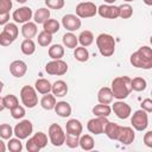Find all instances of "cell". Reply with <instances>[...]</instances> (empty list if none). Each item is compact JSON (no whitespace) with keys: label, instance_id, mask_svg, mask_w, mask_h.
<instances>
[{"label":"cell","instance_id":"obj_36","mask_svg":"<svg viewBox=\"0 0 152 152\" xmlns=\"http://www.w3.org/2000/svg\"><path fill=\"white\" fill-rule=\"evenodd\" d=\"M31 138H32L33 141L39 146L40 150L44 148V147L48 145V135H46L44 132H37V133H34Z\"/></svg>","mask_w":152,"mask_h":152},{"label":"cell","instance_id":"obj_17","mask_svg":"<svg viewBox=\"0 0 152 152\" xmlns=\"http://www.w3.org/2000/svg\"><path fill=\"white\" fill-rule=\"evenodd\" d=\"M68 84L65 81L63 80H57L56 82H53L51 84V93L56 96V97H63L68 94Z\"/></svg>","mask_w":152,"mask_h":152},{"label":"cell","instance_id":"obj_40","mask_svg":"<svg viewBox=\"0 0 152 152\" xmlns=\"http://www.w3.org/2000/svg\"><path fill=\"white\" fill-rule=\"evenodd\" d=\"M13 135V128L10 124H1L0 125V138L4 140L11 139Z\"/></svg>","mask_w":152,"mask_h":152},{"label":"cell","instance_id":"obj_38","mask_svg":"<svg viewBox=\"0 0 152 152\" xmlns=\"http://www.w3.org/2000/svg\"><path fill=\"white\" fill-rule=\"evenodd\" d=\"M7 148H8V151H11V152H21V150H23L21 140H20L19 138H17V137L8 139Z\"/></svg>","mask_w":152,"mask_h":152},{"label":"cell","instance_id":"obj_34","mask_svg":"<svg viewBox=\"0 0 152 152\" xmlns=\"http://www.w3.org/2000/svg\"><path fill=\"white\" fill-rule=\"evenodd\" d=\"M131 87L134 91H144L147 87V82L142 77H134L131 78Z\"/></svg>","mask_w":152,"mask_h":152},{"label":"cell","instance_id":"obj_49","mask_svg":"<svg viewBox=\"0 0 152 152\" xmlns=\"http://www.w3.org/2000/svg\"><path fill=\"white\" fill-rule=\"evenodd\" d=\"M144 144L147 147H152V131H147L144 135Z\"/></svg>","mask_w":152,"mask_h":152},{"label":"cell","instance_id":"obj_12","mask_svg":"<svg viewBox=\"0 0 152 152\" xmlns=\"http://www.w3.org/2000/svg\"><path fill=\"white\" fill-rule=\"evenodd\" d=\"M33 17V12L28 6H23L15 10L12 14V19L18 24H25L30 21Z\"/></svg>","mask_w":152,"mask_h":152},{"label":"cell","instance_id":"obj_6","mask_svg":"<svg viewBox=\"0 0 152 152\" xmlns=\"http://www.w3.org/2000/svg\"><path fill=\"white\" fill-rule=\"evenodd\" d=\"M97 14V6L91 1H83L76 6V15L80 19L93 18Z\"/></svg>","mask_w":152,"mask_h":152},{"label":"cell","instance_id":"obj_24","mask_svg":"<svg viewBox=\"0 0 152 152\" xmlns=\"http://www.w3.org/2000/svg\"><path fill=\"white\" fill-rule=\"evenodd\" d=\"M78 146H80L83 151H90V150H93L94 146H95L94 138H93L90 134H81V135H80Z\"/></svg>","mask_w":152,"mask_h":152},{"label":"cell","instance_id":"obj_3","mask_svg":"<svg viewBox=\"0 0 152 152\" xmlns=\"http://www.w3.org/2000/svg\"><path fill=\"white\" fill-rule=\"evenodd\" d=\"M20 100L27 108H34L38 104V95L32 86H24L20 89Z\"/></svg>","mask_w":152,"mask_h":152},{"label":"cell","instance_id":"obj_5","mask_svg":"<svg viewBox=\"0 0 152 152\" xmlns=\"http://www.w3.org/2000/svg\"><path fill=\"white\" fill-rule=\"evenodd\" d=\"M131 124L135 131L142 132L148 126V113L144 109H138L133 113L131 118Z\"/></svg>","mask_w":152,"mask_h":152},{"label":"cell","instance_id":"obj_44","mask_svg":"<svg viewBox=\"0 0 152 152\" xmlns=\"http://www.w3.org/2000/svg\"><path fill=\"white\" fill-rule=\"evenodd\" d=\"M45 5L50 10H62L65 5L64 0H45Z\"/></svg>","mask_w":152,"mask_h":152},{"label":"cell","instance_id":"obj_8","mask_svg":"<svg viewBox=\"0 0 152 152\" xmlns=\"http://www.w3.org/2000/svg\"><path fill=\"white\" fill-rule=\"evenodd\" d=\"M32 133H33V125L27 119L19 121V124H17L13 128V134L20 140L27 139Z\"/></svg>","mask_w":152,"mask_h":152},{"label":"cell","instance_id":"obj_25","mask_svg":"<svg viewBox=\"0 0 152 152\" xmlns=\"http://www.w3.org/2000/svg\"><path fill=\"white\" fill-rule=\"evenodd\" d=\"M56 96L53 94H44L43 97L40 99V106L43 109L45 110H52L55 108V104H56Z\"/></svg>","mask_w":152,"mask_h":152},{"label":"cell","instance_id":"obj_10","mask_svg":"<svg viewBox=\"0 0 152 152\" xmlns=\"http://www.w3.org/2000/svg\"><path fill=\"white\" fill-rule=\"evenodd\" d=\"M108 122V119L104 116H95L93 119H90L87 124V128L90 133L99 135V134H103L104 132V127L106 124Z\"/></svg>","mask_w":152,"mask_h":152},{"label":"cell","instance_id":"obj_39","mask_svg":"<svg viewBox=\"0 0 152 152\" xmlns=\"http://www.w3.org/2000/svg\"><path fill=\"white\" fill-rule=\"evenodd\" d=\"M4 99V106H5V109H12L13 107L18 106L19 104V100L15 95L13 94H8L6 96L2 97Z\"/></svg>","mask_w":152,"mask_h":152},{"label":"cell","instance_id":"obj_27","mask_svg":"<svg viewBox=\"0 0 152 152\" xmlns=\"http://www.w3.org/2000/svg\"><path fill=\"white\" fill-rule=\"evenodd\" d=\"M77 39H78V43L81 44V46L87 48V46H90L94 43V39L95 38H94V34H93L91 31L84 30V31H82L80 33V36L77 37Z\"/></svg>","mask_w":152,"mask_h":152},{"label":"cell","instance_id":"obj_21","mask_svg":"<svg viewBox=\"0 0 152 152\" xmlns=\"http://www.w3.org/2000/svg\"><path fill=\"white\" fill-rule=\"evenodd\" d=\"M113 100H114V96H113V93H112L109 87H102L97 91V101H99V103L109 104V103L113 102Z\"/></svg>","mask_w":152,"mask_h":152},{"label":"cell","instance_id":"obj_42","mask_svg":"<svg viewBox=\"0 0 152 152\" xmlns=\"http://www.w3.org/2000/svg\"><path fill=\"white\" fill-rule=\"evenodd\" d=\"M78 141H80V135H74V134L65 133L64 144H66L68 147H70V148H76V147H78Z\"/></svg>","mask_w":152,"mask_h":152},{"label":"cell","instance_id":"obj_1","mask_svg":"<svg viewBox=\"0 0 152 152\" xmlns=\"http://www.w3.org/2000/svg\"><path fill=\"white\" fill-rule=\"evenodd\" d=\"M110 90L113 96L118 100H125L132 91L131 78L128 76H118L112 81Z\"/></svg>","mask_w":152,"mask_h":152},{"label":"cell","instance_id":"obj_52","mask_svg":"<svg viewBox=\"0 0 152 152\" xmlns=\"http://www.w3.org/2000/svg\"><path fill=\"white\" fill-rule=\"evenodd\" d=\"M5 109V106H4V99L0 96V112H2Z\"/></svg>","mask_w":152,"mask_h":152},{"label":"cell","instance_id":"obj_55","mask_svg":"<svg viewBox=\"0 0 152 152\" xmlns=\"http://www.w3.org/2000/svg\"><path fill=\"white\" fill-rule=\"evenodd\" d=\"M2 89H4V83H2L1 81H0V93L2 91Z\"/></svg>","mask_w":152,"mask_h":152},{"label":"cell","instance_id":"obj_11","mask_svg":"<svg viewBox=\"0 0 152 152\" xmlns=\"http://www.w3.org/2000/svg\"><path fill=\"white\" fill-rule=\"evenodd\" d=\"M112 112H114V114L119 118V119H127L131 116L132 114V108L128 103H126L124 100H118L116 102L113 103L112 106Z\"/></svg>","mask_w":152,"mask_h":152},{"label":"cell","instance_id":"obj_57","mask_svg":"<svg viewBox=\"0 0 152 152\" xmlns=\"http://www.w3.org/2000/svg\"><path fill=\"white\" fill-rule=\"evenodd\" d=\"M124 1H126V2H131V1H134V0H124Z\"/></svg>","mask_w":152,"mask_h":152},{"label":"cell","instance_id":"obj_20","mask_svg":"<svg viewBox=\"0 0 152 152\" xmlns=\"http://www.w3.org/2000/svg\"><path fill=\"white\" fill-rule=\"evenodd\" d=\"M53 110L56 112V114L61 118H68L71 115V106L69 102L66 101H59V102H56L55 104V108Z\"/></svg>","mask_w":152,"mask_h":152},{"label":"cell","instance_id":"obj_48","mask_svg":"<svg viewBox=\"0 0 152 152\" xmlns=\"http://www.w3.org/2000/svg\"><path fill=\"white\" fill-rule=\"evenodd\" d=\"M141 109H144L145 112H147V113H151L152 112V100L151 99H145V100H142V102H141Z\"/></svg>","mask_w":152,"mask_h":152},{"label":"cell","instance_id":"obj_9","mask_svg":"<svg viewBox=\"0 0 152 152\" xmlns=\"http://www.w3.org/2000/svg\"><path fill=\"white\" fill-rule=\"evenodd\" d=\"M129 62L133 66L139 68V69H145V70H150L152 68V58H147L145 57L139 50H137L135 52H133L129 57Z\"/></svg>","mask_w":152,"mask_h":152},{"label":"cell","instance_id":"obj_19","mask_svg":"<svg viewBox=\"0 0 152 152\" xmlns=\"http://www.w3.org/2000/svg\"><path fill=\"white\" fill-rule=\"evenodd\" d=\"M38 33V28H37V24L34 21H27L25 24H23L21 26V34L24 38H34Z\"/></svg>","mask_w":152,"mask_h":152},{"label":"cell","instance_id":"obj_31","mask_svg":"<svg viewBox=\"0 0 152 152\" xmlns=\"http://www.w3.org/2000/svg\"><path fill=\"white\" fill-rule=\"evenodd\" d=\"M48 53L51 59H62V57L64 56V48L61 44H53L49 48Z\"/></svg>","mask_w":152,"mask_h":152},{"label":"cell","instance_id":"obj_50","mask_svg":"<svg viewBox=\"0 0 152 152\" xmlns=\"http://www.w3.org/2000/svg\"><path fill=\"white\" fill-rule=\"evenodd\" d=\"M10 21V13H0V25H6Z\"/></svg>","mask_w":152,"mask_h":152},{"label":"cell","instance_id":"obj_37","mask_svg":"<svg viewBox=\"0 0 152 152\" xmlns=\"http://www.w3.org/2000/svg\"><path fill=\"white\" fill-rule=\"evenodd\" d=\"M37 42H38V44L40 46H44V48L45 46H49L51 44V42H52V34H50V33H48V32H45L43 30L42 32L38 33Z\"/></svg>","mask_w":152,"mask_h":152},{"label":"cell","instance_id":"obj_29","mask_svg":"<svg viewBox=\"0 0 152 152\" xmlns=\"http://www.w3.org/2000/svg\"><path fill=\"white\" fill-rule=\"evenodd\" d=\"M20 50L24 55L26 56H31L36 52V44L33 42V39H30V38H25L21 44H20Z\"/></svg>","mask_w":152,"mask_h":152},{"label":"cell","instance_id":"obj_14","mask_svg":"<svg viewBox=\"0 0 152 152\" xmlns=\"http://www.w3.org/2000/svg\"><path fill=\"white\" fill-rule=\"evenodd\" d=\"M97 13L104 19H116L119 18V7L115 5L103 4L97 7Z\"/></svg>","mask_w":152,"mask_h":152},{"label":"cell","instance_id":"obj_23","mask_svg":"<svg viewBox=\"0 0 152 152\" xmlns=\"http://www.w3.org/2000/svg\"><path fill=\"white\" fill-rule=\"evenodd\" d=\"M34 89L37 93L44 95L48 93H51V83L46 78H38L34 82Z\"/></svg>","mask_w":152,"mask_h":152},{"label":"cell","instance_id":"obj_33","mask_svg":"<svg viewBox=\"0 0 152 152\" xmlns=\"http://www.w3.org/2000/svg\"><path fill=\"white\" fill-rule=\"evenodd\" d=\"M74 57L78 62H87L89 59V51L84 46H76L74 49Z\"/></svg>","mask_w":152,"mask_h":152},{"label":"cell","instance_id":"obj_45","mask_svg":"<svg viewBox=\"0 0 152 152\" xmlns=\"http://www.w3.org/2000/svg\"><path fill=\"white\" fill-rule=\"evenodd\" d=\"M13 42H14V39L10 34H7L5 31H2L0 33V45L1 46H10Z\"/></svg>","mask_w":152,"mask_h":152},{"label":"cell","instance_id":"obj_51","mask_svg":"<svg viewBox=\"0 0 152 152\" xmlns=\"http://www.w3.org/2000/svg\"><path fill=\"white\" fill-rule=\"evenodd\" d=\"M6 148H7V146L5 145L4 139H1V138H0V152H5V151H6Z\"/></svg>","mask_w":152,"mask_h":152},{"label":"cell","instance_id":"obj_46","mask_svg":"<svg viewBox=\"0 0 152 152\" xmlns=\"http://www.w3.org/2000/svg\"><path fill=\"white\" fill-rule=\"evenodd\" d=\"M12 6V0H0V13H10Z\"/></svg>","mask_w":152,"mask_h":152},{"label":"cell","instance_id":"obj_53","mask_svg":"<svg viewBox=\"0 0 152 152\" xmlns=\"http://www.w3.org/2000/svg\"><path fill=\"white\" fill-rule=\"evenodd\" d=\"M142 1H144L145 5H147V6H152V0H142Z\"/></svg>","mask_w":152,"mask_h":152},{"label":"cell","instance_id":"obj_47","mask_svg":"<svg viewBox=\"0 0 152 152\" xmlns=\"http://www.w3.org/2000/svg\"><path fill=\"white\" fill-rule=\"evenodd\" d=\"M26 150L28 151V152H39L40 151V148H39V146L33 141V139L32 138H27V141H26Z\"/></svg>","mask_w":152,"mask_h":152},{"label":"cell","instance_id":"obj_4","mask_svg":"<svg viewBox=\"0 0 152 152\" xmlns=\"http://www.w3.org/2000/svg\"><path fill=\"white\" fill-rule=\"evenodd\" d=\"M48 134H49L50 142H51L53 146L59 147V146L64 145V140H65V132L63 131V128H62L58 124H51V125L49 126Z\"/></svg>","mask_w":152,"mask_h":152},{"label":"cell","instance_id":"obj_7","mask_svg":"<svg viewBox=\"0 0 152 152\" xmlns=\"http://www.w3.org/2000/svg\"><path fill=\"white\" fill-rule=\"evenodd\" d=\"M45 71L49 75L63 76L68 71V64L63 59H52V61H50V62L46 63Z\"/></svg>","mask_w":152,"mask_h":152},{"label":"cell","instance_id":"obj_54","mask_svg":"<svg viewBox=\"0 0 152 152\" xmlns=\"http://www.w3.org/2000/svg\"><path fill=\"white\" fill-rule=\"evenodd\" d=\"M115 1H118V0H104V2L108 4V5H113Z\"/></svg>","mask_w":152,"mask_h":152},{"label":"cell","instance_id":"obj_30","mask_svg":"<svg viewBox=\"0 0 152 152\" xmlns=\"http://www.w3.org/2000/svg\"><path fill=\"white\" fill-rule=\"evenodd\" d=\"M62 40H63V45H64L65 48H68V49H72V50H74V49L78 45V39H77V37H76L72 32H66V33H64Z\"/></svg>","mask_w":152,"mask_h":152},{"label":"cell","instance_id":"obj_41","mask_svg":"<svg viewBox=\"0 0 152 152\" xmlns=\"http://www.w3.org/2000/svg\"><path fill=\"white\" fill-rule=\"evenodd\" d=\"M2 31H5L7 34H10L14 40L17 39L18 33H19V28H18L17 24L15 23H10V21L6 25H4V30Z\"/></svg>","mask_w":152,"mask_h":152},{"label":"cell","instance_id":"obj_28","mask_svg":"<svg viewBox=\"0 0 152 152\" xmlns=\"http://www.w3.org/2000/svg\"><path fill=\"white\" fill-rule=\"evenodd\" d=\"M93 114L95 116H104V118H108L112 113V107L109 104H103V103H99V104H95L91 109Z\"/></svg>","mask_w":152,"mask_h":152},{"label":"cell","instance_id":"obj_18","mask_svg":"<svg viewBox=\"0 0 152 152\" xmlns=\"http://www.w3.org/2000/svg\"><path fill=\"white\" fill-rule=\"evenodd\" d=\"M83 131V126L80 120L77 119H70L65 124V132L74 135H81Z\"/></svg>","mask_w":152,"mask_h":152},{"label":"cell","instance_id":"obj_15","mask_svg":"<svg viewBox=\"0 0 152 152\" xmlns=\"http://www.w3.org/2000/svg\"><path fill=\"white\" fill-rule=\"evenodd\" d=\"M135 139V134L132 127L128 126H121L120 133L118 135V141L121 142L122 145H131Z\"/></svg>","mask_w":152,"mask_h":152},{"label":"cell","instance_id":"obj_35","mask_svg":"<svg viewBox=\"0 0 152 152\" xmlns=\"http://www.w3.org/2000/svg\"><path fill=\"white\" fill-rule=\"evenodd\" d=\"M118 7H119V18L129 19L133 15V7L129 4H122Z\"/></svg>","mask_w":152,"mask_h":152},{"label":"cell","instance_id":"obj_32","mask_svg":"<svg viewBox=\"0 0 152 152\" xmlns=\"http://www.w3.org/2000/svg\"><path fill=\"white\" fill-rule=\"evenodd\" d=\"M59 26L61 24L56 20V19H48L44 24H43V30L50 34H53V33H57L59 31Z\"/></svg>","mask_w":152,"mask_h":152},{"label":"cell","instance_id":"obj_22","mask_svg":"<svg viewBox=\"0 0 152 152\" xmlns=\"http://www.w3.org/2000/svg\"><path fill=\"white\" fill-rule=\"evenodd\" d=\"M120 129H121V126L115 124V122H110L108 121L106 124V127H104V134L110 139V140H116L118 139V135L120 133Z\"/></svg>","mask_w":152,"mask_h":152},{"label":"cell","instance_id":"obj_16","mask_svg":"<svg viewBox=\"0 0 152 152\" xmlns=\"http://www.w3.org/2000/svg\"><path fill=\"white\" fill-rule=\"evenodd\" d=\"M26 71H27V65L21 59H15L10 64V72L12 76L17 78L23 77L26 74Z\"/></svg>","mask_w":152,"mask_h":152},{"label":"cell","instance_id":"obj_43","mask_svg":"<svg viewBox=\"0 0 152 152\" xmlns=\"http://www.w3.org/2000/svg\"><path fill=\"white\" fill-rule=\"evenodd\" d=\"M10 110H11V115H12V118H13V119H17V120L23 119V118L25 116V114H26L25 108H24L23 106H20V104L13 107V108L10 109Z\"/></svg>","mask_w":152,"mask_h":152},{"label":"cell","instance_id":"obj_26","mask_svg":"<svg viewBox=\"0 0 152 152\" xmlns=\"http://www.w3.org/2000/svg\"><path fill=\"white\" fill-rule=\"evenodd\" d=\"M50 18V10L46 7H42L38 8L34 13H33V20L36 24H44L48 19Z\"/></svg>","mask_w":152,"mask_h":152},{"label":"cell","instance_id":"obj_56","mask_svg":"<svg viewBox=\"0 0 152 152\" xmlns=\"http://www.w3.org/2000/svg\"><path fill=\"white\" fill-rule=\"evenodd\" d=\"M15 1H17V2H19V4H25L27 0H15Z\"/></svg>","mask_w":152,"mask_h":152},{"label":"cell","instance_id":"obj_2","mask_svg":"<svg viewBox=\"0 0 152 152\" xmlns=\"http://www.w3.org/2000/svg\"><path fill=\"white\" fill-rule=\"evenodd\" d=\"M96 46L103 57H110L115 51V39L108 33H100L96 37Z\"/></svg>","mask_w":152,"mask_h":152},{"label":"cell","instance_id":"obj_13","mask_svg":"<svg viewBox=\"0 0 152 152\" xmlns=\"http://www.w3.org/2000/svg\"><path fill=\"white\" fill-rule=\"evenodd\" d=\"M62 25H63V27L68 32H74V31H77L81 27L82 21H81V19L76 14L69 13V14L63 15V18H62Z\"/></svg>","mask_w":152,"mask_h":152}]
</instances>
